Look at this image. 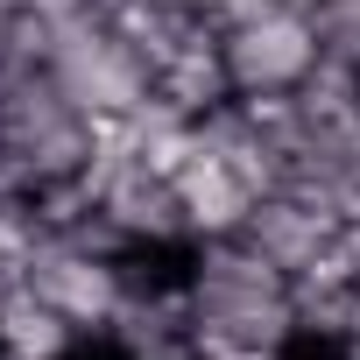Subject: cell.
<instances>
[{"label": "cell", "mask_w": 360, "mask_h": 360, "mask_svg": "<svg viewBox=\"0 0 360 360\" xmlns=\"http://www.w3.org/2000/svg\"><path fill=\"white\" fill-rule=\"evenodd\" d=\"M99 212L120 226L127 248H162V255H184V248H191L176 176L155 169V162H120L106 184H99Z\"/></svg>", "instance_id": "5b68a950"}, {"label": "cell", "mask_w": 360, "mask_h": 360, "mask_svg": "<svg viewBox=\"0 0 360 360\" xmlns=\"http://www.w3.org/2000/svg\"><path fill=\"white\" fill-rule=\"evenodd\" d=\"M29 290L50 297L85 339H106L113 318H120L127 297H134V276H127V255H92V248H78V240H50V248L36 255V269H29Z\"/></svg>", "instance_id": "277c9868"}, {"label": "cell", "mask_w": 360, "mask_h": 360, "mask_svg": "<svg viewBox=\"0 0 360 360\" xmlns=\"http://www.w3.org/2000/svg\"><path fill=\"white\" fill-rule=\"evenodd\" d=\"M148 64H162V57H176L191 36H205V29H219V22H205V15H191L184 0H120V8L106 15Z\"/></svg>", "instance_id": "30bf717a"}, {"label": "cell", "mask_w": 360, "mask_h": 360, "mask_svg": "<svg viewBox=\"0 0 360 360\" xmlns=\"http://www.w3.org/2000/svg\"><path fill=\"white\" fill-rule=\"evenodd\" d=\"M219 50H226V71H233V92H297L311 78V64L325 57L318 43V15L311 8H255L240 22L219 29Z\"/></svg>", "instance_id": "3957f363"}, {"label": "cell", "mask_w": 360, "mask_h": 360, "mask_svg": "<svg viewBox=\"0 0 360 360\" xmlns=\"http://www.w3.org/2000/svg\"><path fill=\"white\" fill-rule=\"evenodd\" d=\"M353 78H360V64H353Z\"/></svg>", "instance_id": "e0dca14e"}, {"label": "cell", "mask_w": 360, "mask_h": 360, "mask_svg": "<svg viewBox=\"0 0 360 360\" xmlns=\"http://www.w3.org/2000/svg\"><path fill=\"white\" fill-rule=\"evenodd\" d=\"M78 346H85V332L29 283L0 297V360H71Z\"/></svg>", "instance_id": "9c48e42d"}, {"label": "cell", "mask_w": 360, "mask_h": 360, "mask_svg": "<svg viewBox=\"0 0 360 360\" xmlns=\"http://www.w3.org/2000/svg\"><path fill=\"white\" fill-rule=\"evenodd\" d=\"M22 191H29V169H22L8 148H0V205H8V198H22Z\"/></svg>", "instance_id": "4fadbf2b"}, {"label": "cell", "mask_w": 360, "mask_h": 360, "mask_svg": "<svg viewBox=\"0 0 360 360\" xmlns=\"http://www.w3.org/2000/svg\"><path fill=\"white\" fill-rule=\"evenodd\" d=\"M50 71H57V85H64L92 120H127L134 106L155 99V64H148L113 22L64 29L57 50H50Z\"/></svg>", "instance_id": "7a4b0ae2"}, {"label": "cell", "mask_w": 360, "mask_h": 360, "mask_svg": "<svg viewBox=\"0 0 360 360\" xmlns=\"http://www.w3.org/2000/svg\"><path fill=\"white\" fill-rule=\"evenodd\" d=\"M99 141V120L57 85V71H0V148H8L29 184L85 176Z\"/></svg>", "instance_id": "6da1fadb"}, {"label": "cell", "mask_w": 360, "mask_h": 360, "mask_svg": "<svg viewBox=\"0 0 360 360\" xmlns=\"http://www.w3.org/2000/svg\"><path fill=\"white\" fill-rule=\"evenodd\" d=\"M346 339H360V283H353V318H346Z\"/></svg>", "instance_id": "9a60e30c"}, {"label": "cell", "mask_w": 360, "mask_h": 360, "mask_svg": "<svg viewBox=\"0 0 360 360\" xmlns=\"http://www.w3.org/2000/svg\"><path fill=\"white\" fill-rule=\"evenodd\" d=\"M0 8H15V15H22V8H29V0H0Z\"/></svg>", "instance_id": "2e32d148"}, {"label": "cell", "mask_w": 360, "mask_h": 360, "mask_svg": "<svg viewBox=\"0 0 360 360\" xmlns=\"http://www.w3.org/2000/svg\"><path fill=\"white\" fill-rule=\"evenodd\" d=\"M318 43H325V57H346V64H360V0H318Z\"/></svg>", "instance_id": "7c38bea8"}, {"label": "cell", "mask_w": 360, "mask_h": 360, "mask_svg": "<svg viewBox=\"0 0 360 360\" xmlns=\"http://www.w3.org/2000/svg\"><path fill=\"white\" fill-rule=\"evenodd\" d=\"M155 99H169L176 113H191V120H205L212 106L240 99V92H233V71H226V50H219V29L191 36L176 57L155 64Z\"/></svg>", "instance_id": "ba28073f"}, {"label": "cell", "mask_w": 360, "mask_h": 360, "mask_svg": "<svg viewBox=\"0 0 360 360\" xmlns=\"http://www.w3.org/2000/svg\"><path fill=\"white\" fill-rule=\"evenodd\" d=\"M290 346H269V339H248V332H226V325H191V360H283Z\"/></svg>", "instance_id": "8fae6325"}, {"label": "cell", "mask_w": 360, "mask_h": 360, "mask_svg": "<svg viewBox=\"0 0 360 360\" xmlns=\"http://www.w3.org/2000/svg\"><path fill=\"white\" fill-rule=\"evenodd\" d=\"M176 198H184V226H191V240H226V233H240L248 212H255V191L240 184L219 155H205V148L176 169Z\"/></svg>", "instance_id": "52a82bcc"}, {"label": "cell", "mask_w": 360, "mask_h": 360, "mask_svg": "<svg viewBox=\"0 0 360 360\" xmlns=\"http://www.w3.org/2000/svg\"><path fill=\"white\" fill-rule=\"evenodd\" d=\"M240 233H248V240H255V248H262V255L297 283V276H311V269H318V255L332 248L339 219H332L325 205L297 198V191L283 184V191H262V198H255V212H248V226H240Z\"/></svg>", "instance_id": "8992f818"}, {"label": "cell", "mask_w": 360, "mask_h": 360, "mask_svg": "<svg viewBox=\"0 0 360 360\" xmlns=\"http://www.w3.org/2000/svg\"><path fill=\"white\" fill-rule=\"evenodd\" d=\"M8 36H15V8H0V64H8Z\"/></svg>", "instance_id": "5bb4252c"}]
</instances>
